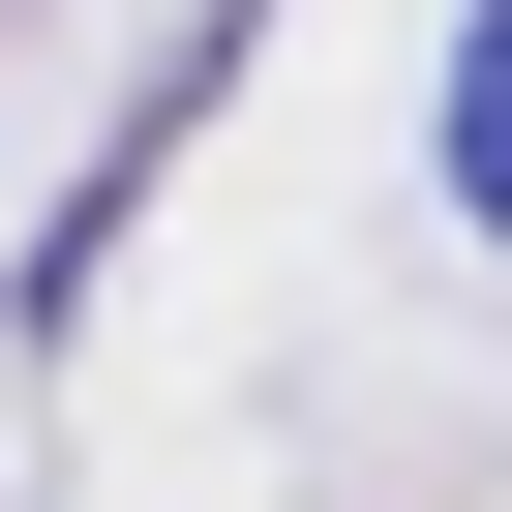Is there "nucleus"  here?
<instances>
[{
	"label": "nucleus",
	"instance_id": "1",
	"mask_svg": "<svg viewBox=\"0 0 512 512\" xmlns=\"http://www.w3.org/2000/svg\"><path fill=\"white\" fill-rule=\"evenodd\" d=\"M211 91H241V0H181V61H151V121H121V151H91V181L31 211V241H0V332H91V272H121V211H151V151H181Z\"/></svg>",
	"mask_w": 512,
	"mask_h": 512
},
{
	"label": "nucleus",
	"instance_id": "2",
	"mask_svg": "<svg viewBox=\"0 0 512 512\" xmlns=\"http://www.w3.org/2000/svg\"><path fill=\"white\" fill-rule=\"evenodd\" d=\"M452 211L512 241V0H482V31H452Z\"/></svg>",
	"mask_w": 512,
	"mask_h": 512
}]
</instances>
